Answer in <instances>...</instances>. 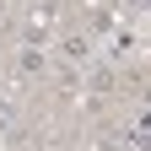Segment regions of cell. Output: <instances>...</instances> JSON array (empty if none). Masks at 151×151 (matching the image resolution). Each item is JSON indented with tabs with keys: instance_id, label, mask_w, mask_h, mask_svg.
Listing matches in <instances>:
<instances>
[{
	"instance_id": "obj_1",
	"label": "cell",
	"mask_w": 151,
	"mask_h": 151,
	"mask_svg": "<svg viewBox=\"0 0 151 151\" xmlns=\"http://www.w3.org/2000/svg\"><path fill=\"white\" fill-rule=\"evenodd\" d=\"M16 65H22V76H43L49 54H43V49H22V54H16Z\"/></svg>"
},
{
	"instance_id": "obj_2",
	"label": "cell",
	"mask_w": 151,
	"mask_h": 151,
	"mask_svg": "<svg viewBox=\"0 0 151 151\" xmlns=\"http://www.w3.org/2000/svg\"><path fill=\"white\" fill-rule=\"evenodd\" d=\"M60 49H65V60H86V54H92V43H86V38H65Z\"/></svg>"
},
{
	"instance_id": "obj_3",
	"label": "cell",
	"mask_w": 151,
	"mask_h": 151,
	"mask_svg": "<svg viewBox=\"0 0 151 151\" xmlns=\"http://www.w3.org/2000/svg\"><path fill=\"white\" fill-rule=\"evenodd\" d=\"M92 86H97V92H108V86H113V70H103V65H97V70H92Z\"/></svg>"
}]
</instances>
